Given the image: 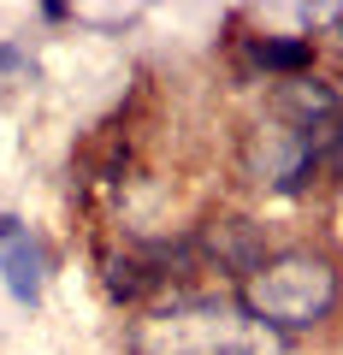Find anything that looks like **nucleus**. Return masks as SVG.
Segmentation results:
<instances>
[{
    "instance_id": "39448f33",
    "label": "nucleus",
    "mask_w": 343,
    "mask_h": 355,
    "mask_svg": "<svg viewBox=\"0 0 343 355\" xmlns=\"http://www.w3.org/2000/svg\"><path fill=\"white\" fill-rule=\"evenodd\" d=\"M254 60L267 65V71H284V77H308V65H314V42H308V36L254 42Z\"/></svg>"
},
{
    "instance_id": "0eeeda50",
    "label": "nucleus",
    "mask_w": 343,
    "mask_h": 355,
    "mask_svg": "<svg viewBox=\"0 0 343 355\" xmlns=\"http://www.w3.org/2000/svg\"><path fill=\"white\" fill-rule=\"evenodd\" d=\"M202 355H261L254 343H243V338H231V343H207Z\"/></svg>"
},
{
    "instance_id": "f257e3e1",
    "label": "nucleus",
    "mask_w": 343,
    "mask_h": 355,
    "mask_svg": "<svg viewBox=\"0 0 343 355\" xmlns=\"http://www.w3.org/2000/svg\"><path fill=\"white\" fill-rule=\"evenodd\" d=\"M343 302V279L337 266L314 249H284V254H267L243 279V308H249L254 326L267 331H314L337 314Z\"/></svg>"
},
{
    "instance_id": "7ed1b4c3",
    "label": "nucleus",
    "mask_w": 343,
    "mask_h": 355,
    "mask_svg": "<svg viewBox=\"0 0 343 355\" xmlns=\"http://www.w3.org/2000/svg\"><path fill=\"white\" fill-rule=\"evenodd\" d=\"M0 272H6V291L18 302H36L48 284V254L30 231H18V219H0Z\"/></svg>"
},
{
    "instance_id": "f03ea898",
    "label": "nucleus",
    "mask_w": 343,
    "mask_h": 355,
    "mask_svg": "<svg viewBox=\"0 0 343 355\" xmlns=\"http://www.w3.org/2000/svg\"><path fill=\"white\" fill-rule=\"evenodd\" d=\"M326 142L331 137H308V130L272 119V125H261L249 137V178L267 184V190H279V196H296V190H308L314 172L326 166Z\"/></svg>"
},
{
    "instance_id": "20e7f679",
    "label": "nucleus",
    "mask_w": 343,
    "mask_h": 355,
    "mask_svg": "<svg viewBox=\"0 0 343 355\" xmlns=\"http://www.w3.org/2000/svg\"><path fill=\"white\" fill-rule=\"evenodd\" d=\"M202 254L213 266H225L231 279H249L254 266L267 261V249H261V231L249 225V219H225L219 231H207V243H202Z\"/></svg>"
},
{
    "instance_id": "423d86ee",
    "label": "nucleus",
    "mask_w": 343,
    "mask_h": 355,
    "mask_svg": "<svg viewBox=\"0 0 343 355\" xmlns=\"http://www.w3.org/2000/svg\"><path fill=\"white\" fill-rule=\"evenodd\" d=\"M326 172H331V184H343V119L331 125V142H326Z\"/></svg>"
}]
</instances>
